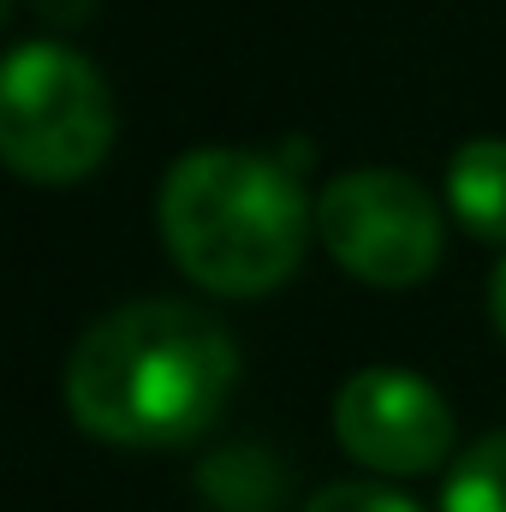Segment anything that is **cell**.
Masks as SVG:
<instances>
[{"label":"cell","mask_w":506,"mask_h":512,"mask_svg":"<svg viewBox=\"0 0 506 512\" xmlns=\"http://www.w3.org/2000/svg\"><path fill=\"white\" fill-rule=\"evenodd\" d=\"M239 382L233 334L179 298H131L96 316L72 358L66 399L84 429L120 447H179L215 423Z\"/></svg>","instance_id":"obj_1"},{"label":"cell","mask_w":506,"mask_h":512,"mask_svg":"<svg viewBox=\"0 0 506 512\" xmlns=\"http://www.w3.org/2000/svg\"><path fill=\"white\" fill-rule=\"evenodd\" d=\"M316 203L298 173L262 149L203 143L185 149L161 179V239L215 292H268L304 256Z\"/></svg>","instance_id":"obj_2"},{"label":"cell","mask_w":506,"mask_h":512,"mask_svg":"<svg viewBox=\"0 0 506 512\" xmlns=\"http://www.w3.org/2000/svg\"><path fill=\"white\" fill-rule=\"evenodd\" d=\"M114 143V96L90 54L30 36L0 72V155L30 179H78Z\"/></svg>","instance_id":"obj_3"},{"label":"cell","mask_w":506,"mask_h":512,"mask_svg":"<svg viewBox=\"0 0 506 512\" xmlns=\"http://www.w3.org/2000/svg\"><path fill=\"white\" fill-rule=\"evenodd\" d=\"M316 233L352 274L405 286L441 256V209L399 167H346L316 197Z\"/></svg>","instance_id":"obj_4"},{"label":"cell","mask_w":506,"mask_h":512,"mask_svg":"<svg viewBox=\"0 0 506 512\" xmlns=\"http://www.w3.org/2000/svg\"><path fill=\"white\" fill-rule=\"evenodd\" d=\"M334 435L376 471H429L453 447V411L417 370L370 364L334 393Z\"/></svg>","instance_id":"obj_5"},{"label":"cell","mask_w":506,"mask_h":512,"mask_svg":"<svg viewBox=\"0 0 506 512\" xmlns=\"http://www.w3.org/2000/svg\"><path fill=\"white\" fill-rule=\"evenodd\" d=\"M447 203L483 239H506V137H471L447 161Z\"/></svg>","instance_id":"obj_6"},{"label":"cell","mask_w":506,"mask_h":512,"mask_svg":"<svg viewBox=\"0 0 506 512\" xmlns=\"http://www.w3.org/2000/svg\"><path fill=\"white\" fill-rule=\"evenodd\" d=\"M441 512H506V429H489L477 447L459 453L441 489Z\"/></svg>","instance_id":"obj_7"},{"label":"cell","mask_w":506,"mask_h":512,"mask_svg":"<svg viewBox=\"0 0 506 512\" xmlns=\"http://www.w3.org/2000/svg\"><path fill=\"white\" fill-rule=\"evenodd\" d=\"M298 512H423L411 495H399V489H387V483H322L310 501Z\"/></svg>","instance_id":"obj_8"},{"label":"cell","mask_w":506,"mask_h":512,"mask_svg":"<svg viewBox=\"0 0 506 512\" xmlns=\"http://www.w3.org/2000/svg\"><path fill=\"white\" fill-rule=\"evenodd\" d=\"M489 304H495V322H501V334H506V256L495 262V280H489Z\"/></svg>","instance_id":"obj_9"}]
</instances>
